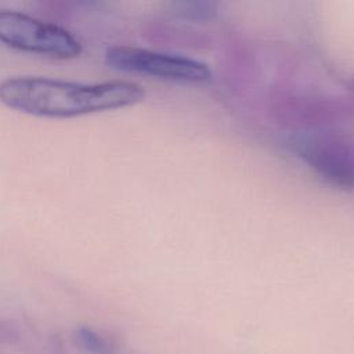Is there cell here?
I'll return each mask as SVG.
<instances>
[{
    "instance_id": "6da1fadb",
    "label": "cell",
    "mask_w": 354,
    "mask_h": 354,
    "mask_svg": "<svg viewBox=\"0 0 354 354\" xmlns=\"http://www.w3.org/2000/svg\"><path fill=\"white\" fill-rule=\"evenodd\" d=\"M145 90L133 82L77 83L41 76H14L0 82V102L40 118H76L136 105Z\"/></svg>"
},
{
    "instance_id": "7a4b0ae2",
    "label": "cell",
    "mask_w": 354,
    "mask_h": 354,
    "mask_svg": "<svg viewBox=\"0 0 354 354\" xmlns=\"http://www.w3.org/2000/svg\"><path fill=\"white\" fill-rule=\"evenodd\" d=\"M0 41L21 51L61 59L82 54L80 41L69 30L11 10H0Z\"/></svg>"
},
{
    "instance_id": "3957f363",
    "label": "cell",
    "mask_w": 354,
    "mask_h": 354,
    "mask_svg": "<svg viewBox=\"0 0 354 354\" xmlns=\"http://www.w3.org/2000/svg\"><path fill=\"white\" fill-rule=\"evenodd\" d=\"M104 58L109 68L122 72L178 82H205L212 77V71L203 62L133 46H111Z\"/></svg>"
},
{
    "instance_id": "277c9868",
    "label": "cell",
    "mask_w": 354,
    "mask_h": 354,
    "mask_svg": "<svg viewBox=\"0 0 354 354\" xmlns=\"http://www.w3.org/2000/svg\"><path fill=\"white\" fill-rule=\"evenodd\" d=\"M299 156L326 180L354 188V141L339 133H314L296 140Z\"/></svg>"
},
{
    "instance_id": "5b68a950",
    "label": "cell",
    "mask_w": 354,
    "mask_h": 354,
    "mask_svg": "<svg viewBox=\"0 0 354 354\" xmlns=\"http://www.w3.org/2000/svg\"><path fill=\"white\" fill-rule=\"evenodd\" d=\"M72 342L75 347L88 354H113L118 350L115 339L87 325H80L73 330Z\"/></svg>"
},
{
    "instance_id": "8992f818",
    "label": "cell",
    "mask_w": 354,
    "mask_h": 354,
    "mask_svg": "<svg viewBox=\"0 0 354 354\" xmlns=\"http://www.w3.org/2000/svg\"><path fill=\"white\" fill-rule=\"evenodd\" d=\"M217 4L210 1H177L173 4L176 12L181 17L209 18L216 12Z\"/></svg>"
},
{
    "instance_id": "52a82bcc",
    "label": "cell",
    "mask_w": 354,
    "mask_h": 354,
    "mask_svg": "<svg viewBox=\"0 0 354 354\" xmlns=\"http://www.w3.org/2000/svg\"><path fill=\"white\" fill-rule=\"evenodd\" d=\"M19 340V332L10 324L0 322V343L15 344Z\"/></svg>"
},
{
    "instance_id": "ba28073f",
    "label": "cell",
    "mask_w": 354,
    "mask_h": 354,
    "mask_svg": "<svg viewBox=\"0 0 354 354\" xmlns=\"http://www.w3.org/2000/svg\"><path fill=\"white\" fill-rule=\"evenodd\" d=\"M47 354H68L65 342L61 335L54 333L47 343Z\"/></svg>"
}]
</instances>
